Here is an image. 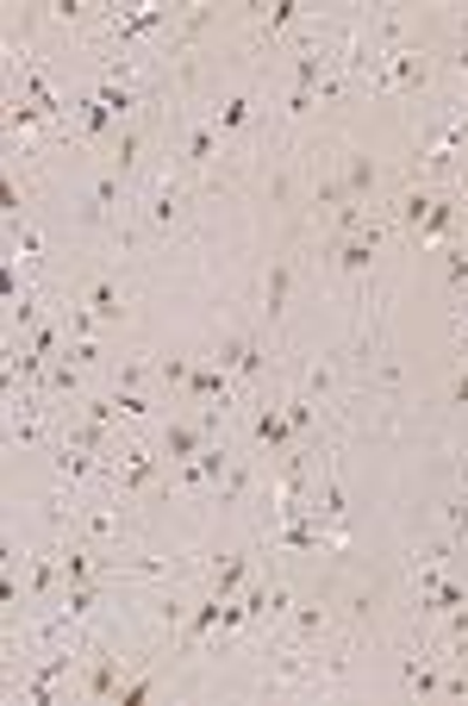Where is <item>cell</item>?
Returning <instances> with one entry per match:
<instances>
[{"instance_id": "2e32d148", "label": "cell", "mask_w": 468, "mask_h": 706, "mask_svg": "<svg viewBox=\"0 0 468 706\" xmlns=\"http://www.w3.org/2000/svg\"><path fill=\"white\" fill-rule=\"evenodd\" d=\"M144 131L138 126H119L113 131V163H106V169H113V176H131V169H138V156H144Z\"/></svg>"}, {"instance_id": "7402d4cb", "label": "cell", "mask_w": 468, "mask_h": 706, "mask_svg": "<svg viewBox=\"0 0 468 706\" xmlns=\"http://www.w3.org/2000/svg\"><path fill=\"white\" fill-rule=\"evenodd\" d=\"M45 381H50V394H81V363L56 356V363L45 369Z\"/></svg>"}, {"instance_id": "d4e9b609", "label": "cell", "mask_w": 468, "mask_h": 706, "mask_svg": "<svg viewBox=\"0 0 468 706\" xmlns=\"http://www.w3.org/2000/svg\"><path fill=\"white\" fill-rule=\"evenodd\" d=\"M450 538H456V544H468V481H463V494L450 501Z\"/></svg>"}, {"instance_id": "8992f818", "label": "cell", "mask_w": 468, "mask_h": 706, "mask_svg": "<svg viewBox=\"0 0 468 706\" xmlns=\"http://www.w3.org/2000/svg\"><path fill=\"white\" fill-rule=\"evenodd\" d=\"M213 363H219L225 376H238V381H256V376H263V369H269V351H263L256 338H225Z\"/></svg>"}, {"instance_id": "30bf717a", "label": "cell", "mask_w": 468, "mask_h": 706, "mask_svg": "<svg viewBox=\"0 0 468 706\" xmlns=\"http://www.w3.org/2000/svg\"><path fill=\"white\" fill-rule=\"evenodd\" d=\"M250 438L263 444V451H294V426H288V406H256V419H250Z\"/></svg>"}, {"instance_id": "5bb4252c", "label": "cell", "mask_w": 468, "mask_h": 706, "mask_svg": "<svg viewBox=\"0 0 468 706\" xmlns=\"http://www.w3.org/2000/svg\"><path fill=\"white\" fill-rule=\"evenodd\" d=\"M325 631H331V613H325L319 601H313V606H294V613H288V644H319Z\"/></svg>"}, {"instance_id": "cb8c5ba5", "label": "cell", "mask_w": 468, "mask_h": 706, "mask_svg": "<svg viewBox=\"0 0 468 706\" xmlns=\"http://www.w3.org/2000/svg\"><path fill=\"white\" fill-rule=\"evenodd\" d=\"M150 376H156V369H150L144 356H125V363H119V381H113V388H144Z\"/></svg>"}, {"instance_id": "3957f363", "label": "cell", "mask_w": 468, "mask_h": 706, "mask_svg": "<svg viewBox=\"0 0 468 706\" xmlns=\"http://www.w3.org/2000/svg\"><path fill=\"white\" fill-rule=\"evenodd\" d=\"M213 426H219V413H206V419H169V426L156 431V451H163V463H188V456H200L206 444H213Z\"/></svg>"}, {"instance_id": "4fadbf2b", "label": "cell", "mask_w": 468, "mask_h": 706, "mask_svg": "<svg viewBox=\"0 0 468 706\" xmlns=\"http://www.w3.org/2000/svg\"><path fill=\"white\" fill-rule=\"evenodd\" d=\"M288 288H294V256H275L269 281H263V313H269V326L288 313Z\"/></svg>"}, {"instance_id": "484cf974", "label": "cell", "mask_w": 468, "mask_h": 706, "mask_svg": "<svg viewBox=\"0 0 468 706\" xmlns=\"http://www.w3.org/2000/svg\"><path fill=\"white\" fill-rule=\"evenodd\" d=\"M294 20H300V0H275V13L263 20V31L275 38V31H288V26H294Z\"/></svg>"}, {"instance_id": "d6986e66", "label": "cell", "mask_w": 468, "mask_h": 706, "mask_svg": "<svg viewBox=\"0 0 468 706\" xmlns=\"http://www.w3.org/2000/svg\"><path fill=\"white\" fill-rule=\"evenodd\" d=\"M181 156H188V163H213V156H219V126H213V119H200L194 131H188V144H181Z\"/></svg>"}, {"instance_id": "ba28073f", "label": "cell", "mask_w": 468, "mask_h": 706, "mask_svg": "<svg viewBox=\"0 0 468 706\" xmlns=\"http://www.w3.org/2000/svg\"><path fill=\"white\" fill-rule=\"evenodd\" d=\"M375 244H381V231H356V238H331V263L344 269V276H369L375 269Z\"/></svg>"}, {"instance_id": "603a6c76", "label": "cell", "mask_w": 468, "mask_h": 706, "mask_svg": "<svg viewBox=\"0 0 468 706\" xmlns=\"http://www.w3.org/2000/svg\"><path fill=\"white\" fill-rule=\"evenodd\" d=\"M106 394L119 406V419H150V394H138V388H106Z\"/></svg>"}, {"instance_id": "277c9868", "label": "cell", "mask_w": 468, "mask_h": 706, "mask_svg": "<svg viewBox=\"0 0 468 706\" xmlns=\"http://www.w3.org/2000/svg\"><path fill=\"white\" fill-rule=\"evenodd\" d=\"M375 181H381V169H375V156L350 151L344 176H338V181H325V188H319V201H338V206H344V201H363V206H369Z\"/></svg>"}, {"instance_id": "52a82bcc", "label": "cell", "mask_w": 468, "mask_h": 706, "mask_svg": "<svg viewBox=\"0 0 468 706\" xmlns=\"http://www.w3.org/2000/svg\"><path fill=\"white\" fill-rule=\"evenodd\" d=\"M119 206H125V176L100 169L94 188H88V201H81V226H106V219H113Z\"/></svg>"}, {"instance_id": "83f0119b", "label": "cell", "mask_w": 468, "mask_h": 706, "mask_svg": "<svg viewBox=\"0 0 468 706\" xmlns=\"http://www.w3.org/2000/svg\"><path fill=\"white\" fill-rule=\"evenodd\" d=\"M444 281H450V288H456V294H463V288H468V251H450V263H444Z\"/></svg>"}, {"instance_id": "7a4b0ae2", "label": "cell", "mask_w": 468, "mask_h": 706, "mask_svg": "<svg viewBox=\"0 0 468 706\" xmlns=\"http://www.w3.org/2000/svg\"><path fill=\"white\" fill-rule=\"evenodd\" d=\"M125 688V656L113 644H88V676L75 681V694L81 701H119Z\"/></svg>"}, {"instance_id": "6da1fadb", "label": "cell", "mask_w": 468, "mask_h": 706, "mask_svg": "<svg viewBox=\"0 0 468 706\" xmlns=\"http://www.w3.org/2000/svg\"><path fill=\"white\" fill-rule=\"evenodd\" d=\"M169 476V463H163V451H144V444H125L119 463L106 469V488L119 494V501H138V494H150L156 481Z\"/></svg>"}, {"instance_id": "5b68a950", "label": "cell", "mask_w": 468, "mask_h": 706, "mask_svg": "<svg viewBox=\"0 0 468 706\" xmlns=\"http://www.w3.org/2000/svg\"><path fill=\"white\" fill-rule=\"evenodd\" d=\"M231 463H238V456L225 451V444H206L200 456H188V463H175L169 476L181 481V488H219V481L231 476Z\"/></svg>"}, {"instance_id": "e0dca14e", "label": "cell", "mask_w": 468, "mask_h": 706, "mask_svg": "<svg viewBox=\"0 0 468 706\" xmlns=\"http://www.w3.org/2000/svg\"><path fill=\"white\" fill-rule=\"evenodd\" d=\"M400 688H406V694H444V676H438L431 656H413V663L400 669Z\"/></svg>"}, {"instance_id": "ffe728a7", "label": "cell", "mask_w": 468, "mask_h": 706, "mask_svg": "<svg viewBox=\"0 0 468 706\" xmlns=\"http://www.w3.org/2000/svg\"><path fill=\"white\" fill-rule=\"evenodd\" d=\"M250 113H256V101H250V94H225V101L213 106V126H219V138H225V131H238V126H250Z\"/></svg>"}, {"instance_id": "f546056e", "label": "cell", "mask_w": 468, "mask_h": 706, "mask_svg": "<svg viewBox=\"0 0 468 706\" xmlns=\"http://www.w3.org/2000/svg\"><path fill=\"white\" fill-rule=\"evenodd\" d=\"M463 213H468V181H463Z\"/></svg>"}, {"instance_id": "9c48e42d", "label": "cell", "mask_w": 468, "mask_h": 706, "mask_svg": "<svg viewBox=\"0 0 468 706\" xmlns=\"http://www.w3.org/2000/svg\"><path fill=\"white\" fill-rule=\"evenodd\" d=\"M81 306L94 313L100 326H125V313H131V306H125V294H119V281H113V276H94V281H88V294H81Z\"/></svg>"}, {"instance_id": "4316f807", "label": "cell", "mask_w": 468, "mask_h": 706, "mask_svg": "<svg viewBox=\"0 0 468 706\" xmlns=\"http://www.w3.org/2000/svg\"><path fill=\"white\" fill-rule=\"evenodd\" d=\"M281 406H288V426H294V438H306V431H313V401L300 394V401H281Z\"/></svg>"}, {"instance_id": "7c38bea8", "label": "cell", "mask_w": 468, "mask_h": 706, "mask_svg": "<svg viewBox=\"0 0 468 706\" xmlns=\"http://www.w3.org/2000/svg\"><path fill=\"white\" fill-rule=\"evenodd\" d=\"M181 394H188V401H219V406H231V376H225L219 363H194Z\"/></svg>"}, {"instance_id": "44dd1931", "label": "cell", "mask_w": 468, "mask_h": 706, "mask_svg": "<svg viewBox=\"0 0 468 706\" xmlns=\"http://www.w3.org/2000/svg\"><path fill=\"white\" fill-rule=\"evenodd\" d=\"M431 206H438V188H413V194L400 201V226H406V231H419L425 219H431Z\"/></svg>"}, {"instance_id": "8fae6325", "label": "cell", "mask_w": 468, "mask_h": 706, "mask_svg": "<svg viewBox=\"0 0 468 706\" xmlns=\"http://www.w3.org/2000/svg\"><path fill=\"white\" fill-rule=\"evenodd\" d=\"M250 588V556L231 551L225 563H213V576H206V594H219V601H238Z\"/></svg>"}, {"instance_id": "f1b7e54d", "label": "cell", "mask_w": 468, "mask_h": 706, "mask_svg": "<svg viewBox=\"0 0 468 706\" xmlns=\"http://www.w3.org/2000/svg\"><path fill=\"white\" fill-rule=\"evenodd\" d=\"M450 401H456V406H468V363L456 369V381H450Z\"/></svg>"}, {"instance_id": "ac0fdd59", "label": "cell", "mask_w": 468, "mask_h": 706, "mask_svg": "<svg viewBox=\"0 0 468 706\" xmlns=\"http://www.w3.org/2000/svg\"><path fill=\"white\" fill-rule=\"evenodd\" d=\"M175 213H181V188H175V181L163 176V181H156V188H150V206H144V219H150V226H169Z\"/></svg>"}, {"instance_id": "9a60e30c", "label": "cell", "mask_w": 468, "mask_h": 706, "mask_svg": "<svg viewBox=\"0 0 468 706\" xmlns=\"http://www.w3.org/2000/svg\"><path fill=\"white\" fill-rule=\"evenodd\" d=\"M456 219H463V206L438 194V206H431V219H425V226L413 231V238H419V251H431V244H444L450 231H456Z\"/></svg>"}]
</instances>
